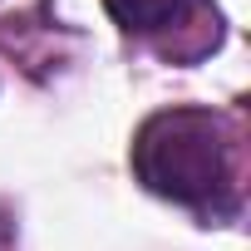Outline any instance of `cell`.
Listing matches in <instances>:
<instances>
[{"label":"cell","mask_w":251,"mask_h":251,"mask_svg":"<svg viewBox=\"0 0 251 251\" xmlns=\"http://www.w3.org/2000/svg\"><path fill=\"white\" fill-rule=\"evenodd\" d=\"M133 177L177 207H192L212 222H231L241 212L246 182V138L241 123L222 108L173 103L138 123L128 148Z\"/></svg>","instance_id":"obj_1"},{"label":"cell","mask_w":251,"mask_h":251,"mask_svg":"<svg viewBox=\"0 0 251 251\" xmlns=\"http://www.w3.org/2000/svg\"><path fill=\"white\" fill-rule=\"evenodd\" d=\"M103 10L128 40L158 50L173 64L212 54L226 35L222 10L212 0H103Z\"/></svg>","instance_id":"obj_2"},{"label":"cell","mask_w":251,"mask_h":251,"mask_svg":"<svg viewBox=\"0 0 251 251\" xmlns=\"http://www.w3.org/2000/svg\"><path fill=\"white\" fill-rule=\"evenodd\" d=\"M0 251H10V222L0 217Z\"/></svg>","instance_id":"obj_3"}]
</instances>
